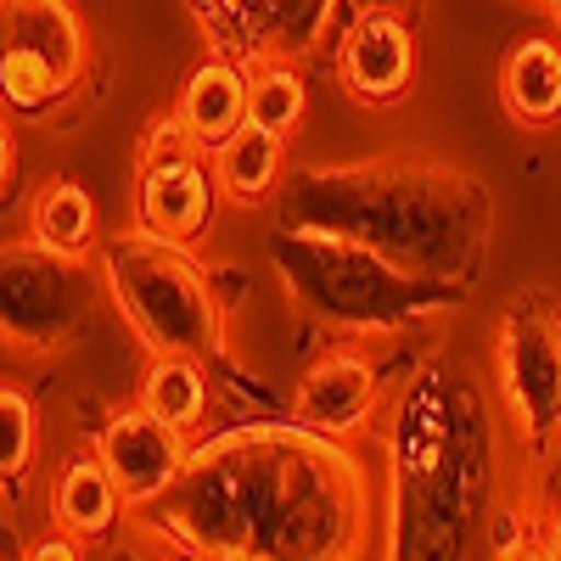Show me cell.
Segmentation results:
<instances>
[{"label": "cell", "mask_w": 561, "mask_h": 561, "mask_svg": "<svg viewBox=\"0 0 561 561\" xmlns=\"http://www.w3.org/2000/svg\"><path fill=\"white\" fill-rule=\"evenodd\" d=\"M280 219L348 230L393 253L399 264L478 287L494 237V197L478 174L433 158H370V163H314L280 185Z\"/></svg>", "instance_id": "obj_3"}, {"label": "cell", "mask_w": 561, "mask_h": 561, "mask_svg": "<svg viewBox=\"0 0 561 561\" xmlns=\"http://www.w3.org/2000/svg\"><path fill=\"white\" fill-rule=\"evenodd\" d=\"M388 489L377 556L449 561L483 550L494 511V410L466 365L427 354L388 399Z\"/></svg>", "instance_id": "obj_2"}, {"label": "cell", "mask_w": 561, "mask_h": 561, "mask_svg": "<svg viewBox=\"0 0 561 561\" xmlns=\"http://www.w3.org/2000/svg\"><path fill=\"white\" fill-rule=\"evenodd\" d=\"M377 494L354 438L248 415L192 438L180 483L129 511V545L203 561H343L377 545Z\"/></svg>", "instance_id": "obj_1"}, {"label": "cell", "mask_w": 561, "mask_h": 561, "mask_svg": "<svg viewBox=\"0 0 561 561\" xmlns=\"http://www.w3.org/2000/svg\"><path fill=\"white\" fill-rule=\"evenodd\" d=\"M214 180H219V197L230 208H264L280 197L287 185V135H270L259 124H242L225 147L208 152Z\"/></svg>", "instance_id": "obj_14"}, {"label": "cell", "mask_w": 561, "mask_h": 561, "mask_svg": "<svg viewBox=\"0 0 561 561\" xmlns=\"http://www.w3.org/2000/svg\"><path fill=\"white\" fill-rule=\"evenodd\" d=\"M219 203L225 197H219V180H214L208 152L135 169V219L147 230H158V237H169V242L197 248L208 237Z\"/></svg>", "instance_id": "obj_11"}, {"label": "cell", "mask_w": 561, "mask_h": 561, "mask_svg": "<svg viewBox=\"0 0 561 561\" xmlns=\"http://www.w3.org/2000/svg\"><path fill=\"white\" fill-rule=\"evenodd\" d=\"M264 259L280 275V293L314 325H332L348 337H399L466 309V298H472V287L421 275L393 253L348 237V230L298 225V219H280L270 230Z\"/></svg>", "instance_id": "obj_4"}, {"label": "cell", "mask_w": 561, "mask_h": 561, "mask_svg": "<svg viewBox=\"0 0 561 561\" xmlns=\"http://www.w3.org/2000/svg\"><path fill=\"white\" fill-rule=\"evenodd\" d=\"M370 7H388V12H415L421 0H343V7H337V23H348L354 12H370Z\"/></svg>", "instance_id": "obj_27"}, {"label": "cell", "mask_w": 561, "mask_h": 561, "mask_svg": "<svg viewBox=\"0 0 561 561\" xmlns=\"http://www.w3.org/2000/svg\"><path fill=\"white\" fill-rule=\"evenodd\" d=\"M545 12H550V23L561 28V0H545Z\"/></svg>", "instance_id": "obj_29"}, {"label": "cell", "mask_w": 561, "mask_h": 561, "mask_svg": "<svg viewBox=\"0 0 561 561\" xmlns=\"http://www.w3.org/2000/svg\"><path fill=\"white\" fill-rule=\"evenodd\" d=\"M208 57L259 68L275 57V0H185Z\"/></svg>", "instance_id": "obj_16"}, {"label": "cell", "mask_w": 561, "mask_h": 561, "mask_svg": "<svg viewBox=\"0 0 561 561\" xmlns=\"http://www.w3.org/2000/svg\"><path fill=\"white\" fill-rule=\"evenodd\" d=\"M203 152V140L185 129L180 113H163L152 118L147 129H140V147H135V169H152V163H174V158H192Z\"/></svg>", "instance_id": "obj_24"}, {"label": "cell", "mask_w": 561, "mask_h": 561, "mask_svg": "<svg viewBox=\"0 0 561 561\" xmlns=\"http://www.w3.org/2000/svg\"><path fill=\"white\" fill-rule=\"evenodd\" d=\"M7 45L39 51L73 84L84 73V23L73 12V0H7Z\"/></svg>", "instance_id": "obj_18"}, {"label": "cell", "mask_w": 561, "mask_h": 561, "mask_svg": "<svg viewBox=\"0 0 561 561\" xmlns=\"http://www.w3.org/2000/svg\"><path fill=\"white\" fill-rule=\"evenodd\" d=\"M90 449L107 460V472L118 478V489H124V500L135 511V505L163 500L180 483L185 460H192V433H180L174 421L152 415L147 404L135 399L129 410H113L102 421V433H96Z\"/></svg>", "instance_id": "obj_9"}, {"label": "cell", "mask_w": 561, "mask_h": 561, "mask_svg": "<svg viewBox=\"0 0 561 561\" xmlns=\"http://www.w3.org/2000/svg\"><path fill=\"white\" fill-rule=\"evenodd\" d=\"M102 298L107 275L90 270L84 259L51 253L34 237L7 242V253H0V332H7L12 354H68L96 325Z\"/></svg>", "instance_id": "obj_6"}, {"label": "cell", "mask_w": 561, "mask_h": 561, "mask_svg": "<svg viewBox=\"0 0 561 561\" xmlns=\"http://www.w3.org/2000/svg\"><path fill=\"white\" fill-rule=\"evenodd\" d=\"M248 96H253V68L208 57V62H197L192 73H185L174 113L203 140V152H214L248 124Z\"/></svg>", "instance_id": "obj_13"}, {"label": "cell", "mask_w": 561, "mask_h": 561, "mask_svg": "<svg viewBox=\"0 0 561 561\" xmlns=\"http://www.w3.org/2000/svg\"><path fill=\"white\" fill-rule=\"evenodd\" d=\"M539 556H556V561H561V500H556L550 523H545V550H539Z\"/></svg>", "instance_id": "obj_28"}, {"label": "cell", "mask_w": 561, "mask_h": 561, "mask_svg": "<svg viewBox=\"0 0 561 561\" xmlns=\"http://www.w3.org/2000/svg\"><path fill=\"white\" fill-rule=\"evenodd\" d=\"M102 275L107 298L147 354H225L230 309L214 293V270L197 259V248L135 225L102 242Z\"/></svg>", "instance_id": "obj_5"}, {"label": "cell", "mask_w": 561, "mask_h": 561, "mask_svg": "<svg viewBox=\"0 0 561 561\" xmlns=\"http://www.w3.org/2000/svg\"><path fill=\"white\" fill-rule=\"evenodd\" d=\"M539 7H545V0H539Z\"/></svg>", "instance_id": "obj_30"}, {"label": "cell", "mask_w": 561, "mask_h": 561, "mask_svg": "<svg viewBox=\"0 0 561 561\" xmlns=\"http://www.w3.org/2000/svg\"><path fill=\"white\" fill-rule=\"evenodd\" d=\"M494 377L500 399L528 455L561 438V304L545 287H523L494 325Z\"/></svg>", "instance_id": "obj_7"}, {"label": "cell", "mask_w": 561, "mask_h": 561, "mask_svg": "<svg viewBox=\"0 0 561 561\" xmlns=\"http://www.w3.org/2000/svg\"><path fill=\"white\" fill-rule=\"evenodd\" d=\"M79 545H84V539H73L68 528H57V534L34 539V545H28V550H18V556H28V561H73V556H79Z\"/></svg>", "instance_id": "obj_26"}, {"label": "cell", "mask_w": 561, "mask_h": 561, "mask_svg": "<svg viewBox=\"0 0 561 561\" xmlns=\"http://www.w3.org/2000/svg\"><path fill=\"white\" fill-rule=\"evenodd\" d=\"M287 415L314 433L359 438L382 415V365L365 348H325L304 365V377L287 399Z\"/></svg>", "instance_id": "obj_10"}, {"label": "cell", "mask_w": 561, "mask_h": 561, "mask_svg": "<svg viewBox=\"0 0 561 561\" xmlns=\"http://www.w3.org/2000/svg\"><path fill=\"white\" fill-rule=\"evenodd\" d=\"M309 107V84L298 73V62L287 57H270L253 68V96H248V124L270 129V135H293L304 124Z\"/></svg>", "instance_id": "obj_21"}, {"label": "cell", "mask_w": 561, "mask_h": 561, "mask_svg": "<svg viewBox=\"0 0 561 561\" xmlns=\"http://www.w3.org/2000/svg\"><path fill=\"white\" fill-rule=\"evenodd\" d=\"M34 455H39V415H34V404L7 382V388H0V478L23 483L28 466H34Z\"/></svg>", "instance_id": "obj_23"}, {"label": "cell", "mask_w": 561, "mask_h": 561, "mask_svg": "<svg viewBox=\"0 0 561 561\" xmlns=\"http://www.w3.org/2000/svg\"><path fill=\"white\" fill-rule=\"evenodd\" d=\"M208 365L203 354H152V365L140 370V388L135 399L147 404L152 415L174 421L180 433H203L208 415H214V382H208Z\"/></svg>", "instance_id": "obj_17"}, {"label": "cell", "mask_w": 561, "mask_h": 561, "mask_svg": "<svg viewBox=\"0 0 561 561\" xmlns=\"http://www.w3.org/2000/svg\"><path fill=\"white\" fill-rule=\"evenodd\" d=\"M28 237L51 253L90 259V248H96V197H90L79 180L51 174L28 203Z\"/></svg>", "instance_id": "obj_19"}, {"label": "cell", "mask_w": 561, "mask_h": 561, "mask_svg": "<svg viewBox=\"0 0 561 561\" xmlns=\"http://www.w3.org/2000/svg\"><path fill=\"white\" fill-rule=\"evenodd\" d=\"M343 0H275V57L304 62L337 34Z\"/></svg>", "instance_id": "obj_22"}, {"label": "cell", "mask_w": 561, "mask_h": 561, "mask_svg": "<svg viewBox=\"0 0 561 561\" xmlns=\"http://www.w3.org/2000/svg\"><path fill=\"white\" fill-rule=\"evenodd\" d=\"M483 550L489 556H539V539L528 534V511L523 505H494L489 528H483Z\"/></svg>", "instance_id": "obj_25"}, {"label": "cell", "mask_w": 561, "mask_h": 561, "mask_svg": "<svg viewBox=\"0 0 561 561\" xmlns=\"http://www.w3.org/2000/svg\"><path fill=\"white\" fill-rule=\"evenodd\" d=\"M332 62H337V84L359 107H399L421 68V39L410 12H388V7L354 12L332 34Z\"/></svg>", "instance_id": "obj_8"}, {"label": "cell", "mask_w": 561, "mask_h": 561, "mask_svg": "<svg viewBox=\"0 0 561 561\" xmlns=\"http://www.w3.org/2000/svg\"><path fill=\"white\" fill-rule=\"evenodd\" d=\"M51 523L68 528L84 545H102L113 534L129 528V500L118 489V478L107 472V460L96 449H79L57 466L51 478Z\"/></svg>", "instance_id": "obj_12"}, {"label": "cell", "mask_w": 561, "mask_h": 561, "mask_svg": "<svg viewBox=\"0 0 561 561\" xmlns=\"http://www.w3.org/2000/svg\"><path fill=\"white\" fill-rule=\"evenodd\" d=\"M0 90H7V113L18 118H45L51 113L73 79L57 68V62H45L39 51H23V45H7V57H0Z\"/></svg>", "instance_id": "obj_20"}, {"label": "cell", "mask_w": 561, "mask_h": 561, "mask_svg": "<svg viewBox=\"0 0 561 561\" xmlns=\"http://www.w3.org/2000/svg\"><path fill=\"white\" fill-rule=\"evenodd\" d=\"M500 102L523 129L561 124V39L528 34L511 45V57L500 68Z\"/></svg>", "instance_id": "obj_15"}]
</instances>
